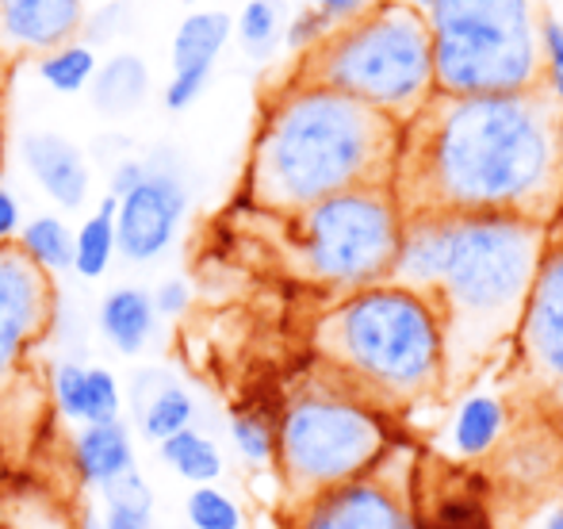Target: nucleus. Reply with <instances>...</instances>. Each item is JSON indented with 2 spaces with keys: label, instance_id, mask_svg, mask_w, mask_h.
Returning <instances> with one entry per match:
<instances>
[{
  "label": "nucleus",
  "instance_id": "36",
  "mask_svg": "<svg viewBox=\"0 0 563 529\" xmlns=\"http://www.w3.org/2000/svg\"><path fill=\"white\" fill-rule=\"evenodd\" d=\"M20 227H23L20 200H15V196L8 192L4 185H0V246H4V242H15V234H20Z\"/></svg>",
  "mask_w": 563,
  "mask_h": 529
},
{
  "label": "nucleus",
  "instance_id": "38",
  "mask_svg": "<svg viewBox=\"0 0 563 529\" xmlns=\"http://www.w3.org/2000/svg\"><path fill=\"white\" fill-rule=\"evenodd\" d=\"M549 231V250H563V203H560V211L552 216V223L544 227Z\"/></svg>",
  "mask_w": 563,
  "mask_h": 529
},
{
  "label": "nucleus",
  "instance_id": "9",
  "mask_svg": "<svg viewBox=\"0 0 563 529\" xmlns=\"http://www.w3.org/2000/svg\"><path fill=\"white\" fill-rule=\"evenodd\" d=\"M188 192L185 165L173 146H154L146 154V177L115 200V250L123 262L150 265L165 257L185 227Z\"/></svg>",
  "mask_w": 563,
  "mask_h": 529
},
{
  "label": "nucleus",
  "instance_id": "18",
  "mask_svg": "<svg viewBox=\"0 0 563 529\" xmlns=\"http://www.w3.org/2000/svg\"><path fill=\"white\" fill-rule=\"evenodd\" d=\"M150 89H154V77H150L146 58L134 51H115L112 58H104L97 66L85 92H89V104L104 120H123V115H134L146 104Z\"/></svg>",
  "mask_w": 563,
  "mask_h": 529
},
{
  "label": "nucleus",
  "instance_id": "3",
  "mask_svg": "<svg viewBox=\"0 0 563 529\" xmlns=\"http://www.w3.org/2000/svg\"><path fill=\"white\" fill-rule=\"evenodd\" d=\"M402 123L345 92L322 85H288L268 104L253 142V203L280 216L353 188H391Z\"/></svg>",
  "mask_w": 563,
  "mask_h": 529
},
{
  "label": "nucleus",
  "instance_id": "27",
  "mask_svg": "<svg viewBox=\"0 0 563 529\" xmlns=\"http://www.w3.org/2000/svg\"><path fill=\"white\" fill-rule=\"evenodd\" d=\"M185 522L192 529H245V515L219 484H200L185 495Z\"/></svg>",
  "mask_w": 563,
  "mask_h": 529
},
{
  "label": "nucleus",
  "instance_id": "39",
  "mask_svg": "<svg viewBox=\"0 0 563 529\" xmlns=\"http://www.w3.org/2000/svg\"><path fill=\"white\" fill-rule=\"evenodd\" d=\"M81 529H104V522H100V515H85L81 518Z\"/></svg>",
  "mask_w": 563,
  "mask_h": 529
},
{
  "label": "nucleus",
  "instance_id": "17",
  "mask_svg": "<svg viewBox=\"0 0 563 529\" xmlns=\"http://www.w3.org/2000/svg\"><path fill=\"white\" fill-rule=\"evenodd\" d=\"M74 469L81 476L85 487H108L123 472L139 469V453H134V430L119 418V422H100V426H77L74 441Z\"/></svg>",
  "mask_w": 563,
  "mask_h": 529
},
{
  "label": "nucleus",
  "instance_id": "40",
  "mask_svg": "<svg viewBox=\"0 0 563 529\" xmlns=\"http://www.w3.org/2000/svg\"><path fill=\"white\" fill-rule=\"evenodd\" d=\"M549 529H563V510H560V515H552V518H549Z\"/></svg>",
  "mask_w": 563,
  "mask_h": 529
},
{
  "label": "nucleus",
  "instance_id": "5",
  "mask_svg": "<svg viewBox=\"0 0 563 529\" xmlns=\"http://www.w3.org/2000/svg\"><path fill=\"white\" fill-rule=\"evenodd\" d=\"M544 0H433L426 23L438 92L495 97L544 85Z\"/></svg>",
  "mask_w": 563,
  "mask_h": 529
},
{
  "label": "nucleus",
  "instance_id": "35",
  "mask_svg": "<svg viewBox=\"0 0 563 529\" xmlns=\"http://www.w3.org/2000/svg\"><path fill=\"white\" fill-rule=\"evenodd\" d=\"M142 177H146V157H134V154L115 157L112 173H108V196L119 200V196L131 192V188L139 185Z\"/></svg>",
  "mask_w": 563,
  "mask_h": 529
},
{
  "label": "nucleus",
  "instance_id": "13",
  "mask_svg": "<svg viewBox=\"0 0 563 529\" xmlns=\"http://www.w3.org/2000/svg\"><path fill=\"white\" fill-rule=\"evenodd\" d=\"M521 342L549 381L563 384V250H549L537 268L533 291L521 315Z\"/></svg>",
  "mask_w": 563,
  "mask_h": 529
},
{
  "label": "nucleus",
  "instance_id": "7",
  "mask_svg": "<svg viewBox=\"0 0 563 529\" xmlns=\"http://www.w3.org/2000/svg\"><path fill=\"white\" fill-rule=\"evenodd\" d=\"M291 219L296 257L311 280L361 291L391 276L402 242V216L391 188H353Z\"/></svg>",
  "mask_w": 563,
  "mask_h": 529
},
{
  "label": "nucleus",
  "instance_id": "25",
  "mask_svg": "<svg viewBox=\"0 0 563 529\" xmlns=\"http://www.w3.org/2000/svg\"><path fill=\"white\" fill-rule=\"evenodd\" d=\"M234 35L250 58H273L284 38V0H245L234 20Z\"/></svg>",
  "mask_w": 563,
  "mask_h": 529
},
{
  "label": "nucleus",
  "instance_id": "20",
  "mask_svg": "<svg viewBox=\"0 0 563 529\" xmlns=\"http://www.w3.org/2000/svg\"><path fill=\"white\" fill-rule=\"evenodd\" d=\"M157 456H162L165 469L177 480H185L188 487L219 484V476L227 472L223 449H219L216 438L203 433L200 426H188V430L165 438L162 445H157Z\"/></svg>",
  "mask_w": 563,
  "mask_h": 529
},
{
  "label": "nucleus",
  "instance_id": "30",
  "mask_svg": "<svg viewBox=\"0 0 563 529\" xmlns=\"http://www.w3.org/2000/svg\"><path fill=\"white\" fill-rule=\"evenodd\" d=\"M131 15L134 8L126 4V0H112V4H100L97 12H85V23H81V43L85 46H104L112 43V38H119L123 31H131Z\"/></svg>",
  "mask_w": 563,
  "mask_h": 529
},
{
  "label": "nucleus",
  "instance_id": "8",
  "mask_svg": "<svg viewBox=\"0 0 563 529\" xmlns=\"http://www.w3.org/2000/svg\"><path fill=\"white\" fill-rule=\"evenodd\" d=\"M384 426L376 415L345 399H296L276 430V461L291 495L319 499L361 480L384 456Z\"/></svg>",
  "mask_w": 563,
  "mask_h": 529
},
{
  "label": "nucleus",
  "instance_id": "24",
  "mask_svg": "<svg viewBox=\"0 0 563 529\" xmlns=\"http://www.w3.org/2000/svg\"><path fill=\"white\" fill-rule=\"evenodd\" d=\"M97 66H100L97 51L85 46L81 38H74V43L54 46V51L38 54L35 69H38V81H43L51 92H58V97H77V92L89 89Z\"/></svg>",
  "mask_w": 563,
  "mask_h": 529
},
{
  "label": "nucleus",
  "instance_id": "32",
  "mask_svg": "<svg viewBox=\"0 0 563 529\" xmlns=\"http://www.w3.org/2000/svg\"><path fill=\"white\" fill-rule=\"evenodd\" d=\"M541 51H544V89L563 104V23L544 20L541 27Z\"/></svg>",
  "mask_w": 563,
  "mask_h": 529
},
{
  "label": "nucleus",
  "instance_id": "14",
  "mask_svg": "<svg viewBox=\"0 0 563 529\" xmlns=\"http://www.w3.org/2000/svg\"><path fill=\"white\" fill-rule=\"evenodd\" d=\"M85 0H0V38L15 51L46 54L81 35Z\"/></svg>",
  "mask_w": 563,
  "mask_h": 529
},
{
  "label": "nucleus",
  "instance_id": "33",
  "mask_svg": "<svg viewBox=\"0 0 563 529\" xmlns=\"http://www.w3.org/2000/svg\"><path fill=\"white\" fill-rule=\"evenodd\" d=\"M208 81L211 77H203V74H173L169 85L162 89V104L169 108V112H188V108L203 97Z\"/></svg>",
  "mask_w": 563,
  "mask_h": 529
},
{
  "label": "nucleus",
  "instance_id": "22",
  "mask_svg": "<svg viewBox=\"0 0 563 529\" xmlns=\"http://www.w3.org/2000/svg\"><path fill=\"white\" fill-rule=\"evenodd\" d=\"M154 487H150L146 472L131 469L108 487H100V522L104 529H157L154 526Z\"/></svg>",
  "mask_w": 563,
  "mask_h": 529
},
{
  "label": "nucleus",
  "instance_id": "6",
  "mask_svg": "<svg viewBox=\"0 0 563 529\" xmlns=\"http://www.w3.org/2000/svg\"><path fill=\"white\" fill-rule=\"evenodd\" d=\"M319 350L384 396H426L445 373L438 322L395 284H372L338 304L319 322Z\"/></svg>",
  "mask_w": 563,
  "mask_h": 529
},
{
  "label": "nucleus",
  "instance_id": "1",
  "mask_svg": "<svg viewBox=\"0 0 563 529\" xmlns=\"http://www.w3.org/2000/svg\"><path fill=\"white\" fill-rule=\"evenodd\" d=\"M391 196L402 219L510 216L549 227L563 203V104L544 85L433 92L402 123Z\"/></svg>",
  "mask_w": 563,
  "mask_h": 529
},
{
  "label": "nucleus",
  "instance_id": "34",
  "mask_svg": "<svg viewBox=\"0 0 563 529\" xmlns=\"http://www.w3.org/2000/svg\"><path fill=\"white\" fill-rule=\"evenodd\" d=\"M150 299H154L157 319H180L188 311V304H192V288H188L185 276H169V280H162L150 291Z\"/></svg>",
  "mask_w": 563,
  "mask_h": 529
},
{
  "label": "nucleus",
  "instance_id": "21",
  "mask_svg": "<svg viewBox=\"0 0 563 529\" xmlns=\"http://www.w3.org/2000/svg\"><path fill=\"white\" fill-rule=\"evenodd\" d=\"M15 246H20V254L31 265L43 268L51 280L74 268V227L62 216H51V211L27 219L20 227V234H15Z\"/></svg>",
  "mask_w": 563,
  "mask_h": 529
},
{
  "label": "nucleus",
  "instance_id": "4",
  "mask_svg": "<svg viewBox=\"0 0 563 529\" xmlns=\"http://www.w3.org/2000/svg\"><path fill=\"white\" fill-rule=\"evenodd\" d=\"M291 85H322L407 123L438 92L426 12L410 0H368L303 54Z\"/></svg>",
  "mask_w": 563,
  "mask_h": 529
},
{
  "label": "nucleus",
  "instance_id": "12",
  "mask_svg": "<svg viewBox=\"0 0 563 529\" xmlns=\"http://www.w3.org/2000/svg\"><path fill=\"white\" fill-rule=\"evenodd\" d=\"M299 529H415V522L391 487L361 476L307 503Z\"/></svg>",
  "mask_w": 563,
  "mask_h": 529
},
{
  "label": "nucleus",
  "instance_id": "16",
  "mask_svg": "<svg viewBox=\"0 0 563 529\" xmlns=\"http://www.w3.org/2000/svg\"><path fill=\"white\" fill-rule=\"evenodd\" d=\"M157 327H162V319L154 311V299L139 284H119V288L104 291V299L97 307L100 338L112 345L119 357L146 353L150 342L157 338Z\"/></svg>",
  "mask_w": 563,
  "mask_h": 529
},
{
  "label": "nucleus",
  "instance_id": "26",
  "mask_svg": "<svg viewBox=\"0 0 563 529\" xmlns=\"http://www.w3.org/2000/svg\"><path fill=\"white\" fill-rule=\"evenodd\" d=\"M498 430H503V407H498V399L475 396L460 407L456 433L452 438H456V449L464 456H479L498 441Z\"/></svg>",
  "mask_w": 563,
  "mask_h": 529
},
{
  "label": "nucleus",
  "instance_id": "10",
  "mask_svg": "<svg viewBox=\"0 0 563 529\" xmlns=\"http://www.w3.org/2000/svg\"><path fill=\"white\" fill-rule=\"evenodd\" d=\"M58 288L20 254L15 242L0 246V399L12 392L23 361L51 334Z\"/></svg>",
  "mask_w": 563,
  "mask_h": 529
},
{
  "label": "nucleus",
  "instance_id": "28",
  "mask_svg": "<svg viewBox=\"0 0 563 529\" xmlns=\"http://www.w3.org/2000/svg\"><path fill=\"white\" fill-rule=\"evenodd\" d=\"M123 418V388L108 365H85V418L81 426L119 422Z\"/></svg>",
  "mask_w": 563,
  "mask_h": 529
},
{
  "label": "nucleus",
  "instance_id": "19",
  "mask_svg": "<svg viewBox=\"0 0 563 529\" xmlns=\"http://www.w3.org/2000/svg\"><path fill=\"white\" fill-rule=\"evenodd\" d=\"M230 35H234V15L223 8H200L180 20L177 35L169 43V66L173 74H203L211 77L219 54L227 51Z\"/></svg>",
  "mask_w": 563,
  "mask_h": 529
},
{
  "label": "nucleus",
  "instance_id": "2",
  "mask_svg": "<svg viewBox=\"0 0 563 529\" xmlns=\"http://www.w3.org/2000/svg\"><path fill=\"white\" fill-rule=\"evenodd\" d=\"M549 254L544 223L510 216L402 219L387 284L426 304L441 330L445 368H467L521 327L537 268Z\"/></svg>",
  "mask_w": 563,
  "mask_h": 529
},
{
  "label": "nucleus",
  "instance_id": "15",
  "mask_svg": "<svg viewBox=\"0 0 563 529\" xmlns=\"http://www.w3.org/2000/svg\"><path fill=\"white\" fill-rule=\"evenodd\" d=\"M131 403H134V430L150 445H162L165 438L196 426V410H200L196 396L169 368H142V373H134Z\"/></svg>",
  "mask_w": 563,
  "mask_h": 529
},
{
  "label": "nucleus",
  "instance_id": "41",
  "mask_svg": "<svg viewBox=\"0 0 563 529\" xmlns=\"http://www.w3.org/2000/svg\"><path fill=\"white\" fill-rule=\"evenodd\" d=\"M410 4H415V8H422V12H426V8H430L433 0H410Z\"/></svg>",
  "mask_w": 563,
  "mask_h": 529
},
{
  "label": "nucleus",
  "instance_id": "11",
  "mask_svg": "<svg viewBox=\"0 0 563 529\" xmlns=\"http://www.w3.org/2000/svg\"><path fill=\"white\" fill-rule=\"evenodd\" d=\"M20 157L27 165L31 180L46 200H54L62 211H77L89 203L92 169L85 150L74 139L58 131H27L20 139Z\"/></svg>",
  "mask_w": 563,
  "mask_h": 529
},
{
  "label": "nucleus",
  "instance_id": "29",
  "mask_svg": "<svg viewBox=\"0 0 563 529\" xmlns=\"http://www.w3.org/2000/svg\"><path fill=\"white\" fill-rule=\"evenodd\" d=\"M230 441H234L238 456L250 464H268L276 456V430L253 410L230 418Z\"/></svg>",
  "mask_w": 563,
  "mask_h": 529
},
{
  "label": "nucleus",
  "instance_id": "31",
  "mask_svg": "<svg viewBox=\"0 0 563 529\" xmlns=\"http://www.w3.org/2000/svg\"><path fill=\"white\" fill-rule=\"evenodd\" d=\"M330 27H334V20L330 15H322L319 8H303V12H296V20L284 23V43L291 46V51H311V46H319L322 38L330 35Z\"/></svg>",
  "mask_w": 563,
  "mask_h": 529
},
{
  "label": "nucleus",
  "instance_id": "23",
  "mask_svg": "<svg viewBox=\"0 0 563 529\" xmlns=\"http://www.w3.org/2000/svg\"><path fill=\"white\" fill-rule=\"evenodd\" d=\"M119 257L115 250V200L104 192L89 219L74 231V268L81 280H100Z\"/></svg>",
  "mask_w": 563,
  "mask_h": 529
},
{
  "label": "nucleus",
  "instance_id": "37",
  "mask_svg": "<svg viewBox=\"0 0 563 529\" xmlns=\"http://www.w3.org/2000/svg\"><path fill=\"white\" fill-rule=\"evenodd\" d=\"M311 8H319L322 15H330L334 23H345L353 15H361L368 8V0H311Z\"/></svg>",
  "mask_w": 563,
  "mask_h": 529
}]
</instances>
